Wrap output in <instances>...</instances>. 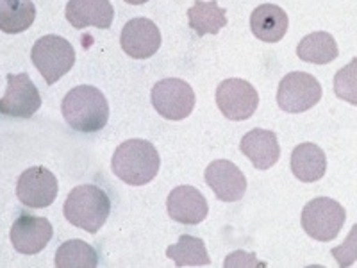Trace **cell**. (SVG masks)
<instances>
[{"label": "cell", "instance_id": "6da1fadb", "mask_svg": "<svg viewBox=\"0 0 357 268\" xmlns=\"http://www.w3.org/2000/svg\"><path fill=\"white\" fill-rule=\"evenodd\" d=\"M63 117L72 129L79 133H98L109 120V104L95 86H77L63 98Z\"/></svg>", "mask_w": 357, "mask_h": 268}, {"label": "cell", "instance_id": "7a4b0ae2", "mask_svg": "<svg viewBox=\"0 0 357 268\" xmlns=\"http://www.w3.org/2000/svg\"><path fill=\"white\" fill-rule=\"evenodd\" d=\"M161 158L146 140H127L114 151L111 168L129 186H143L158 175Z\"/></svg>", "mask_w": 357, "mask_h": 268}, {"label": "cell", "instance_id": "3957f363", "mask_svg": "<svg viewBox=\"0 0 357 268\" xmlns=\"http://www.w3.org/2000/svg\"><path fill=\"white\" fill-rule=\"evenodd\" d=\"M63 211L72 225L89 234H97L109 216L111 200L102 188L82 184L70 191Z\"/></svg>", "mask_w": 357, "mask_h": 268}, {"label": "cell", "instance_id": "277c9868", "mask_svg": "<svg viewBox=\"0 0 357 268\" xmlns=\"http://www.w3.org/2000/svg\"><path fill=\"white\" fill-rule=\"evenodd\" d=\"M31 59L43 75L45 82L54 84L75 65V50L65 38L47 34L34 43Z\"/></svg>", "mask_w": 357, "mask_h": 268}, {"label": "cell", "instance_id": "5b68a950", "mask_svg": "<svg viewBox=\"0 0 357 268\" xmlns=\"http://www.w3.org/2000/svg\"><path fill=\"white\" fill-rule=\"evenodd\" d=\"M347 220L345 207L329 197L309 200L302 211V228L318 241L334 240Z\"/></svg>", "mask_w": 357, "mask_h": 268}, {"label": "cell", "instance_id": "8992f818", "mask_svg": "<svg viewBox=\"0 0 357 268\" xmlns=\"http://www.w3.org/2000/svg\"><path fill=\"white\" fill-rule=\"evenodd\" d=\"M321 86L311 73L291 72L279 84L277 104L286 113H304L320 102Z\"/></svg>", "mask_w": 357, "mask_h": 268}, {"label": "cell", "instance_id": "52a82bcc", "mask_svg": "<svg viewBox=\"0 0 357 268\" xmlns=\"http://www.w3.org/2000/svg\"><path fill=\"white\" fill-rule=\"evenodd\" d=\"M152 104L167 120H184L195 107V91L183 79H162L152 88Z\"/></svg>", "mask_w": 357, "mask_h": 268}, {"label": "cell", "instance_id": "ba28073f", "mask_svg": "<svg viewBox=\"0 0 357 268\" xmlns=\"http://www.w3.org/2000/svg\"><path fill=\"white\" fill-rule=\"evenodd\" d=\"M216 104L229 120H247L259 106L257 89L243 79H225L216 88Z\"/></svg>", "mask_w": 357, "mask_h": 268}, {"label": "cell", "instance_id": "9c48e42d", "mask_svg": "<svg viewBox=\"0 0 357 268\" xmlns=\"http://www.w3.org/2000/svg\"><path fill=\"white\" fill-rule=\"evenodd\" d=\"M57 179L49 168L31 167L20 175L17 184V195L24 206L31 209H41L49 207L56 200Z\"/></svg>", "mask_w": 357, "mask_h": 268}, {"label": "cell", "instance_id": "30bf717a", "mask_svg": "<svg viewBox=\"0 0 357 268\" xmlns=\"http://www.w3.org/2000/svg\"><path fill=\"white\" fill-rule=\"evenodd\" d=\"M41 106V97L27 73H9L8 89L0 100V113L6 117L31 118Z\"/></svg>", "mask_w": 357, "mask_h": 268}, {"label": "cell", "instance_id": "8fae6325", "mask_svg": "<svg viewBox=\"0 0 357 268\" xmlns=\"http://www.w3.org/2000/svg\"><path fill=\"white\" fill-rule=\"evenodd\" d=\"M123 52L134 59L152 57L161 47V33L149 18H132L122 29L120 36Z\"/></svg>", "mask_w": 357, "mask_h": 268}, {"label": "cell", "instance_id": "7c38bea8", "mask_svg": "<svg viewBox=\"0 0 357 268\" xmlns=\"http://www.w3.org/2000/svg\"><path fill=\"white\" fill-rule=\"evenodd\" d=\"M52 223L43 216L20 215L11 228V244L20 254H38L52 240Z\"/></svg>", "mask_w": 357, "mask_h": 268}, {"label": "cell", "instance_id": "4fadbf2b", "mask_svg": "<svg viewBox=\"0 0 357 268\" xmlns=\"http://www.w3.org/2000/svg\"><path fill=\"white\" fill-rule=\"evenodd\" d=\"M206 183L223 202H238L247 191L243 172L227 159H216L207 167Z\"/></svg>", "mask_w": 357, "mask_h": 268}, {"label": "cell", "instance_id": "5bb4252c", "mask_svg": "<svg viewBox=\"0 0 357 268\" xmlns=\"http://www.w3.org/2000/svg\"><path fill=\"white\" fill-rule=\"evenodd\" d=\"M168 215L172 220L186 225H197L204 222L209 213L206 197L193 186H177L172 190L167 200Z\"/></svg>", "mask_w": 357, "mask_h": 268}, {"label": "cell", "instance_id": "9a60e30c", "mask_svg": "<svg viewBox=\"0 0 357 268\" xmlns=\"http://www.w3.org/2000/svg\"><path fill=\"white\" fill-rule=\"evenodd\" d=\"M240 151L250 159L257 170L272 168L280 158V147L277 134L266 129H252L241 138Z\"/></svg>", "mask_w": 357, "mask_h": 268}, {"label": "cell", "instance_id": "2e32d148", "mask_svg": "<svg viewBox=\"0 0 357 268\" xmlns=\"http://www.w3.org/2000/svg\"><path fill=\"white\" fill-rule=\"evenodd\" d=\"M114 9L109 0H70L66 4V20L75 29L89 25L109 29L113 24Z\"/></svg>", "mask_w": 357, "mask_h": 268}, {"label": "cell", "instance_id": "e0dca14e", "mask_svg": "<svg viewBox=\"0 0 357 268\" xmlns=\"http://www.w3.org/2000/svg\"><path fill=\"white\" fill-rule=\"evenodd\" d=\"M288 15L275 4H263L254 9L250 17V29L257 40L264 43H277L288 33Z\"/></svg>", "mask_w": 357, "mask_h": 268}, {"label": "cell", "instance_id": "ac0fdd59", "mask_svg": "<svg viewBox=\"0 0 357 268\" xmlns=\"http://www.w3.org/2000/svg\"><path fill=\"white\" fill-rule=\"evenodd\" d=\"M327 170L325 152L314 143H301L291 154V172L302 183L320 181Z\"/></svg>", "mask_w": 357, "mask_h": 268}, {"label": "cell", "instance_id": "d6986e66", "mask_svg": "<svg viewBox=\"0 0 357 268\" xmlns=\"http://www.w3.org/2000/svg\"><path fill=\"white\" fill-rule=\"evenodd\" d=\"M227 11L216 4V0H195L193 6L188 9V18H190V27L195 31L199 36L206 34H218L220 29L227 25Z\"/></svg>", "mask_w": 357, "mask_h": 268}, {"label": "cell", "instance_id": "ffe728a7", "mask_svg": "<svg viewBox=\"0 0 357 268\" xmlns=\"http://www.w3.org/2000/svg\"><path fill=\"white\" fill-rule=\"evenodd\" d=\"M36 18L33 0H0V31L18 34L27 31Z\"/></svg>", "mask_w": 357, "mask_h": 268}, {"label": "cell", "instance_id": "44dd1931", "mask_svg": "<svg viewBox=\"0 0 357 268\" xmlns=\"http://www.w3.org/2000/svg\"><path fill=\"white\" fill-rule=\"evenodd\" d=\"M337 43L333 34L318 31V33L307 34L296 47V56L302 61L312 63V65H327L337 57Z\"/></svg>", "mask_w": 357, "mask_h": 268}, {"label": "cell", "instance_id": "7402d4cb", "mask_svg": "<svg viewBox=\"0 0 357 268\" xmlns=\"http://www.w3.org/2000/svg\"><path fill=\"white\" fill-rule=\"evenodd\" d=\"M167 256L175 261L177 267H207L211 265L204 241L195 236L183 234L175 245L167 248Z\"/></svg>", "mask_w": 357, "mask_h": 268}, {"label": "cell", "instance_id": "603a6c76", "mask_svg": "<svg viewBox=\"0 0 357 268\" xmlns=\"http://www.w3.org/2000/svg\"><path fill=\"white\" fill-rule=\"evenodd\" d=\"M97 265V251L82 240L65 241L56 252V267L59 268H93Z\"/></svg>", "mask_w": 357, "mask_h": 268}, {"label": "cell", "instance_id": "cb8c5ba5", "mask_svg": "<svg viewBox=\"0 0 357 268\" xmlns=\"http://www.w3.org/2000/svg\"><path fill=\"white\" fill-rule=\"evenodd\" d=\"M356 59L349 66L341 68L334 79V91L337 97L345 98L350 104H357V79H356Z\"/></svg>", "mask_w": 357, "mask_h": 268}, {"label": "cell", "instance_id": "d4e9b609", "mask_svg": "<svg viewBox=\"0 0 357 268\" xmlns=\"http://www.w3.org/2000/svg\"><path fill=\"white\" fill-rule=\"evenodd\" d=\"M354 231H352V234H350V238H349V241H347V245L345 247H340V248H334L333 251V254L334 256L337 258V260H340L341 256H343V254H345V267H349V265H352L354 263V260H356V244H354V234H356V225H354Z\"/></svg>", "mask_w": 357, "mask_h": 268}, {"label": "cell", "instance_id": "484cf974", "mask_svg": "<svg viewBox=\"0 0 357 268\" xmlns=\"http://www.w3.org/2000/svg\"><path fill=\"white\" fill-rule=\"evenodd\" d=\"M126 2L130 6H142L145 4V2H149V0H126Z\"/></svg>", "mask_w": 357, "mask_h": 268}]
</instances>
